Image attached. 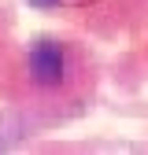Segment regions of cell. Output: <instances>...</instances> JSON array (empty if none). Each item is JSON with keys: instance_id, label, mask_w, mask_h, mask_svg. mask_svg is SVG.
Returning <instances> with one entry per match:
<instances>
[{"instance_id": "1", "label": "cell", "mask_w": 148, "mask_h": 155, "mask_svg": "<svg viewBox=\"0 0 148 155\" xmlns=\"http://www.w3.org/2000/svg\"><path fill=\"white\" fill-rule=\"evenodd\" d=\"M30 74L41 85H59L63 81V52L56 45H37L30 52Z\"/></svg>"}, {"instance_id": "2", "label": "cell", "mask_w": 148, "mask_h": 155, "mask_svg": "<svg viewBox=\"0 0 148 155\" xmlns=\"http://www.w3.org/2000/svg\"><path fill=\"white\" fill-rule=\"evenodd\" d=\"M30 4H37V8H52V4H59V0H30Z\"/></svg>"}]
</instances>
